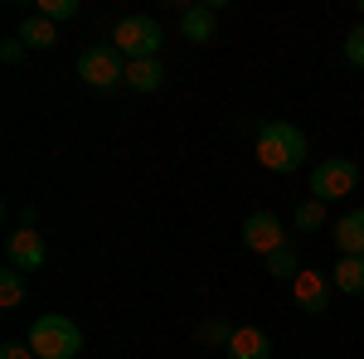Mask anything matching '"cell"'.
Returning <instances> with one entry per match:
<instances>
[{
	"mask_svg": "<svg viewBox=\"0 0 364 359\" xmlns=\"http://www.w3.org/2000/svg\"><path fill=\"white\" fill-rule=\"evenodd\" d=\"M243 248L257 252V257H272L277 248H287V233H282V219L272 209H257L243 219Z\"/></svg>",
	"mask_w": 364,
	"mask_h": 359,
	"instance_id": "obj_6",
	"label": "cell"
},
{
	"mask_svg": "<svg viewBox=\"0 0 364 359\" xmlns=\"http://www.w3.org/2000/svg\"><path fill=\"white\" fill-rule=\"evenodd\" d=\"M29 350L34 359H78L83 350V331L68 321V316H39L34 326H29Z\"/></svg>",
	"mask_w": 364,
	"mask_h": 359,
	"instance_id": "obj_2",
	"label": "cell"
},
{
	"mask_svg": "<svg viewBox=\"0 0 364 359\" xmlns=\"http://www.w3.org/2000/svg\"><path fill=\"white\" fill-rule=\"evenodd\" d=\"M360 15H364V5H360Z\"/></svg>",
	"mask_w": 364,
	"mask_h": 359,
	"instance_id": "obj_24",
	"label": "cell"
},
{
	"mask_svg": "<svg viewBox=\"0 0 364 359\" xmlns=\"http://www.w3.org/2000/svg\"><path fill=\"white\" fill-rule=\"evenodd\" d=\"M112 49L127 63H136V58H156L161 54V20H151V15H122L112 29Z\"/></svg>",
	"mask_w": 364,
	"mask_h": 359,
	"instance_id": "obj_3",
	"label": "cell"
},
{
	"mask_svg": "<svg viewBox=\"0 0 364 359\" xmlns=\"http://www.w3.org/2000/svg\"><path fill=\"white\" fill-rule=\"evenodd\" d=\"M262 262H267V272L277 277V282H296V277L306 272V267H301V257H296V248H291V243H287V248H277V252H272V257H262Z\"/></svg>",
	"mask_w": 364,
	"mask_h": 359,
	"instance_id": "obj_15",
	"label": "cell"
},
{
	"mask_svg": "<svg viewBox=\"0 0 364 359\" xmlns=\"http://www.w3.org/2000/svg\"><path fill=\"white\" fill-rule=\"evenodd\" d=\"M199 340H209V345H228V340H233V326H228V321H204V326H199Z\"/></svg>",
	"mask_w": 364,
	"mask_h": 359,
	"instance_id": "obj_20",
	"label": "cell"
},
{
	"mask_svg": "<svg viewBox=\"0 0 364 359\" xmlns=\"http://www.w3.org/2000/svg\"><path fill=\"white\" fill-rule=\"evenodd\" d=\"M34 219H39V209L34 204H20V228H34Z\"/></svg>",
	"mask_w": 364,
	"mask_h": 359,
	"instance_id": "obj_23",
	"label": "cell"
},
{
	"mask_svg": "<svg viewBox=\"0 0 364 359\" xmlns=\"http://www.w3.org/2000/svg\"><path fill=\"white\" fill-rule=\"evenodd\" d=\"M0 359H34V350H29L25 340H5L0 345Z\"/></svg>",
	"mask_w": 364,
	"mask_h": 359,
	"instance_id": "obj_21",
	"label": "cell"
},
{
	"mask_svg": "<svg viewBox=\"0 0 364 359\" xmlns=\"http://www.w3.org/2000/svg\"><path fill=\"white\" fill-rule=\"evenodd\" d=\"M5 262H10L15 272H39V267H44V233L15 228V233L5 238Z\"/></svg>",
	"mask_w": 364,
	"mask_h": 359,
	"instance_id": "obj_7",
	"label": "cell"
},
{
	"mask_svg": "<svg viewBox=\"0 0 364 359\" xmlns=\"http://www.w3.org/2000/svg\"><path fill=\"white\" fill-rule=\"evenodd\" d=\"M331 286H336L340 296H364V257H336Z\"/></svg>",
	"mask_w": 364,
	"mask_h": 359,
	"instance_id": "obj_13",
	"label": "cell"
},
{
	"mask_svg": "<svg viewBox=\"0 0 364 359\" xmlns=\"http://www.w3.org/2000/svg\"><path fill=\"white\" fill-rule=\"evenodd\" d=\"M161 83H166L161 58H136V63H127V87H132V92H156Z\"/></svg>",
	"mask_w": 364,
	"mask_h": 359,
	"instance_id": "obj_14",
	"label": "cell"
},
{
	"mask_svg": "<svg viewBox=\"0 0 364 359\" xmlns=\"http://www.w3.org/2000/svg\"><path fill=\"white\" fill-rule=\"evenodd\" d=\"M39 15H44V20H73V15H78V0H39Z\"/></svg>",
	"mask_w": 364,
	"mask_h": 359,
	"instance_id": "obj_18",
	"label": "cell"
},
{
	"mask_svg": "<svg viewBox=\"0 0 364 359\" xmlns=\"http://www.w3.org/2000/svg\"><path fill=\"white\" fill-rule=\"evenodd\" d=\"M345 58H350L355 68H364V20L350 29V34H345Z\"/></svg>",
	"mask_w": 364,
	"mask_h": 359,
	"instance_id": "obj_19",
	"label": "cell"
},
{
	"mask_svg": "<svg viewBox=\"0 0 364 359\" xmlns=\"http://www.w3.org/2000/svg\"><path fill=\"white\" fill-rule=\"evenodd\" d=\"M78 78L97 92H112V87L127 83V58L117 54L112 44H92V49L78 54Z\"/></svg>",
	"mask_w": 364,
	"mask_h": 359,
	"instance_id": "obj_4",
	"label": "cell"
},
{
	"mask_svg": "<svg viewBox=\"0 0 364 359\" xmlns=\"http://www.w3.org/2000/svg\"><path fill=\"white\" fill-rule=\"evenodd\" d=\"M0 58H5V63H20V58H25V44H20V39H5V44H0Z\"/></svg>",
	"mask_w": 364,
	"mask_h": 359,
	"instance_id": "obj_22",
	"label": "cell"
},
{
	"mask_svg": "<svg viewBox=\"0 0 364 359\" xmlns=\"http://www.w3.org/2000/svg\"><path fill=\"white\" fill-rule=\"evenodd\" d=\"M316 228H326V204L321 199L296 204V233H316Z\"/></svg>",
	"mask_w": 364,
	"mask_h": 359,
	"instance_id": "obj_17",
	"label": "cell"
},
{
	"mask_svg": "<svg viewBox=\"0 0 364 359\" xmlns=\"http://www.w3.org/2000/svg\"><path fill=\"white\" fill-rule=\"evenodd\" d=\"M15 39H20L25 49H54V44H58V25H54V20H44V15L34 10V15L20 20V34H15Z\"/></svg>",
	"mask_w": 364,
	"mask_h": 359,
	"instance_id": "obj_12",
	"label": "cell"
},
{
	"mask_svg": "<svg viewBox=\"0 0 364 359\" xmlns=\"http://www.w3.org/2000/svg\"><path fill=\"white\" fill-rule=\"evenodd\" d=\"M355 185H360V166L345 161V156H331V161H321L311 170V199H321V204L355 194Z\"/></svg>",
	"mask_w": 364,
	"mask_h": 359,
	"instance_id": "obj_5",
	"label": "cell"
},
{
	"mask_svg": "<svg viewBox=\"0 0 364 359\" xmlns=\"http://www.w3.org/2000/svg\"><path fill=\"white\" fill-rule=\"evenodd\" d=\"M331 233H336L340 257H364V209H350V214H340V223L331 228Z\"/></svg>",
	"mask_w": 364,
	"mask_h": 359,
	"instance_id": "obj_10",
	"label": "cell"
},
{
	"mask_svg": "<svg viewBox=\"0 0 364 359\" xmlns=\"http://www.w3.org/2000/svg\"><path fill=\"white\" fill-rule=\"evenodd\" d=\"M291 296H296V306L306 311V316H326L331 311V296H336V286H331V277L326 272H301L296 282H291Z\"/></svg>",
	"mask_w": 364,
	"mask_h": 359,
	"instance_id": "obj_8",
	"label": "cell"
},
{
	"mask_svg": "<svg viewBox=\"0 0 364 359\" xmlns=\"http://www.w3.org/2000/svg\"><path fill=\"white\" fill-rule=\"evenodd\" d=\"M257 161H262V170H272V175L301 170V161H306V132L296 122H267L257 132Z\"/></svg>",
	"mask_w": 364,
	"mask_h": 359,
	"instance_id": "obj_1",
	"label": "cell"
},
{
	"mask_svg": "<svg viewBox=\"0 0 364 359\" xmlns=\"http://www.w3.org/2000/svg\"><path fill=\"white\" fill-rule=\"evenodd\" d=\"M20 301H25V272L5 267V272H0V306H5V311H15Z\"/></svg>",
	"mask_w": 364,
	"mask_h": 359,
	"instance_id": "obj_16",
	"label": "cell"
},
{
	"mask_svg": "<svg viewBox=\"0 0 364 359\" xmlns=\"http://www.w3.org/2000/svg\"><path fill=\"white\" fill-rule=\"evenodd\" d=\"M228 359H272V340L257 331V326H238L233 331V340L224 345Z\"/></svg>",
	"mask_w": 364,
	"mask_h": 359,
	"instance_id": "obj_9",
	"label": "cell"
},
{
	"mask_svg": "<svg viewBox=\"0 0 364 359\" xmlns=\"http://www.w3.org/2000/svg\"><path fill=\"white\" fill-rule=\"evenodd\" d=\"M214 15H219V10H209V5H185V10H180V34H185L190 44H209V39H214Z\"/></svg>",
	"mask_w": 364,
	"mask_h": 359,
	"instance_id": "obj_11",
	"label": "cell"
}]
</instances>
